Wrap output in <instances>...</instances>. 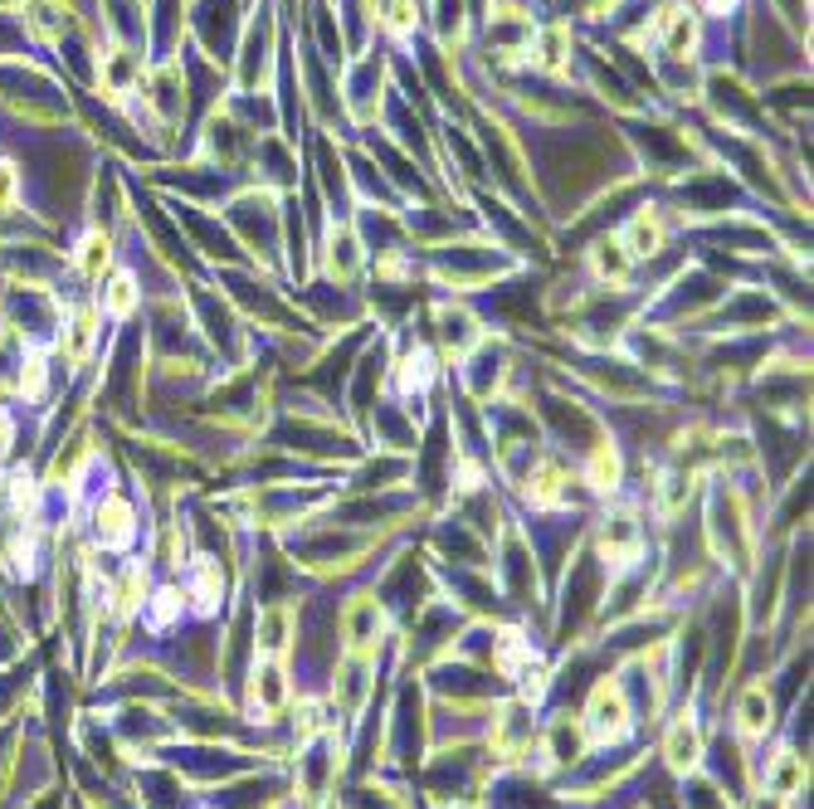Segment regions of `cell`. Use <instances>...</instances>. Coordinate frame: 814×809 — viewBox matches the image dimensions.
I'll use <instances>...</instances> for the list:
<instances>
[{"label":"cell","mask_w":814,"mask_h":809,"mask_svg":"<svg viewBox=\"0 0 814 809\" xmlns=\"http://www.w3.org/2000/svg\"><path fill=\"white\" fill-rule=\"evenodd\" d=\"M653 40H659V49L669 54V59L678 64H688V59H697V44H703V25H697V15L688 5H663L659 10V20H653Z\"/></svg>","instance_id":"6da1fadb"},{"label":"cell","mask_w":814,"mask_h":809,"mask_svg":"<svg viewBox=\"0 0 814 809\" xmlns=\"http://www.w3.org/2000/svg\"><path fill=\"white\" fill-rule=\"evenodd\" d=\"M585 732L595 741H625L629 736V702H625V688L619 683H601L591 692V707H585Z\"/></svg>","instance_id":"7a4b0ae2"},{"label":"cell","mask_w":814,"mask_h":809,"mask_svg":"<svg viewBox=\"0 0 814 809\" xmlns=\"http://www.w3.org/2000/svg\"><path fill=\"white\" fill-rule=\"evenodd\" d=\"M381 629H386V610H381V600L361 595V600L346 605V614H342V634H346V649H352V654L366 658L371 649L381 644Z\"/></svg>","instance_id":"3957f363"},{"label":"cell","mask_w":814,"mask_h":809,"mask_svg":"<svg viewBox=\"0 0 814 809\" xmlns=\"http://www.w3.org/2000/svg\"><path fill=\"white\" fill-rule=\"evenodd\" d=\"M619 240H625V250L635 258H653L663 244H669V220H663V210L644 206V210L629 215V224L619 230Z\"/></svg>","instance_id":"277c9868"},{"label":"cell","mask_w":814,"mask_h":809,"mask_svg":"<svg viewBox=\"0 0 814 809\" xmlns=\"http://www.w3.org/2000/svg\"><path fill=\"white\" fill-rule=\"evenodd\" d=\"M771 722H776L771 717V688H766V683H751L737 702V732L741 736H766Z\"/></svg>","instance_id":"5b68a950"},{"label":"cell","mask_w":814,"mask_h":809,"mask_svg":"<svg viewBox=\"0 0 814 809\" xmlns=\"http://www.w3.org/2000/svg\"><path fill=\"white\" fill-rule=\"evenodd\" d=\"M591 268H595V278H605V284H625V278L635 274V254L625 250L619 234H609V240H595Z\"/></svg>","instance_id":"8992f818"},{"label":"cell","mask_w":814,"mask_h":809,"mask_svg":"<svg viewBox=\"0 0 814 809\" xmlns=\"http://www.w3.org/2000/svg\"><path fill=\"white\" fill-rule=\"evenodd\" d=\"M663 756H669V766L673 771H697V761H703V736H697V727L688 722H673L669 727V741H663Z\"/></svg>","instance_id":"52a82bcc"},{"label":"cell","mask_w":814,"mask_h":809,"mask_svg":"<svg viewBox=\"0 0 814 809\" xmlns=\"http://www.w3.org/2000/svg\"><path fill=\"white\" fill-rule=\"evenodd\" d=\"M805 761L795 756V751H780L771 761V771H766V795H776V800H790V795H800V785H805Z\"/></svg>","instance_id":"ba28073f"},{"label":"cell","mask_w":814,"mask_h":809,"mask_svg":"<svg viewBox=\"0 0 814 809\" xmlns=\"http://www.w3.org/2000/svg\"><path fill=\"white\" fill-rule=\"evenodd\" d=\"M98 536H103V546H128L138 536V522H132L128 502H118V498L98 502Z\"/></svg>","instance_id":"9c48e42d"},{"label":"cell","mask_w":814,"mask_h":809,"mask_svg":"<svg viewBox=\"0 0 814 809\" xmlns=\"http://www.w3.org/2000/svg\"><path fill=\"white\" fill-rule=\"evenodd\" d=\"M25 25H30V35H40V40H59L64 30H69V10H64V0H30Z\"/></svg>","instance_id":"30bf717a"},{"label":"cell","mask_w":814,"mask_h":809,"mask_svg":"<svg viewBox=\"0 0 814 809\" xmlns=\"http://www.w3.org/2000/svg\"><path fill=\"white\" fill-rule=\"evenodd\" d=\"M288 629H293V610H288V605H268V610L258 614V649L278 658L288 649Z\"/></svg>","instance_id":"8fae6325"},{"label":"cell","mask_w":814,"mask_h":809,"mask_svg":"<svg viewBox=\"0 0 814 809\" xmlns=\"http://www.w3.org/2000/svg\"><path fill=\"white\" fill-rule=\"evenodd\" d=\"M327 268H332L337 278H352L356 268H361V244H356V234L346 230H332V244H327Z\"/></svg>","instance_id":"7c38bea8"},{"label":"cell","mask_w":814,"mask_h":809,"mask_svg":"<svg viewBox=\"0 0 814 809\" xmlns=\"http://www.w3.org/2000/svg\"><path fill=\"white\" fill-rule=\"evenodd\" d=\"M254 702H258V712H278V707L288 702V683H284V668H258L254 673Z\"/></svg>","instance_id":"4fadbf2b"},{"label":"cell","mask_w":814,"mask_h":809,"mask_svg":"<svg viewBox=\"0 0 814 809\" xmlns=\"http://www.w3.org/2000/svg\"><path fill=\"white\" fill-rule=\"evenodd\" d=\"M94 336H98V318H94V308H84L69 322V336H64V352H69V362H88V352H94Z\"/></svg>","instance_id":"5bb4252c"},{"label":"cell","mask_w":814,"mask_h":809,"mask_svg":"<svg viewBox=\"0 0 814 809\" xmlns=\"http://www.w3.org/2000/svg\"><path fill=\"white\" fill-rule=\"evenodd\" d=\"M108 312L112 318H128L132 308H138V278L132 274H112V284H108Z\"/></svg>","instance_id":"9a60e30c"},{"label":"cell","mask_w":814,"mask_h":809,"mask_svg":"<svg viewBox=\"0 0 814 809\" xmlns=\"http://www.w3.org/2000/svg\"><path fill=\"white\" fill-rule=\"evenodd\" d=\"M108 258H112V250H108V234H88V240L78 244V268H84L88 278H103Z\"/></svg>","instance_id":"2e32d148"},{"label":"cell","mask_w":814,"mask_h":809,"mask_svg":"<svg viewBox=\"0 0 814 809\" xmlns=\"http://www.w3.org/2000/svg\"><path fill=\"white\" fill-rule=\"evenodd\" d=\"M591 483L601 492H609V488H619V454L609 444H601L595 448V458H591Z\"/></svg>","instance_id":"e0dca14e"},{"label":"cell","mask_w":814,"mask_h":809,"mask_svg":"<svg viewBox=\"0 0 814 809\" xmlns=\"http://www.w3.org/2000/svg\"><path fill=\"white\" fill-rule=\"evenodd\" d=\"M463 0H439V44H459L463 40Z\"/></svg>","instance_id":"ac0fdd59"},{"label":"cell","mask_w":814,"mask_h":809,"mask_svg":"<svg viewBox=\"0 0 814 809\" xmlns=\"http://www.w3.org/2000/svg\"><path fill=\"white\" fill-rule=\"evenodd\" d=\"M15 206H20V171L10 162H0V215H10Z\"/></svg>","instance_id":"d6986e66"},{"label":"cell","mask_w":814,"mask_h":809,"mask_svg":"<svg viewBox=\"0 0 814 809\" xmlns=\"http://www.w3.org/2000/svg\"><path fill=\"white\" fill-rule=\"evenodd\" d=\"M20 396H30V400L44 396V362L40 356H30L25 370H20Z\"/></svg>","instance_id":"ffe728a7"},{"label":"cell","mask_w":814,"mask_h":809,"mask_svg":"<svg viewBox=\"0 0 814 809\" xmlns=\"http://www.w3.org/2000/svg\"><path fill=\"white\" fill-rule=\"evenodd\" d=\"M176 614H180V595L162 590V595H156V605H152V624H172Z\"/></svg>","instance_id":"44dd1931"},{"label":"cell","mask_w":814,"mask_h":809,"mask_svg":"<svg viewBox=\"0 0 814 809\" xmlns=\"http://www.w3.org/2000/svg\"><path fill=\"white\" fill-rule=\"evenodd\" d=\"M741 0H703V10L707 15H732V10H737Z\"/></svg>","instance_id":"7402d4cb"}]
</instances>
